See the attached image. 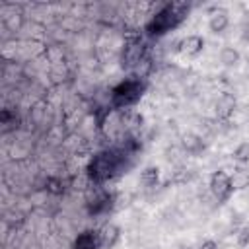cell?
I'll return each instance as SVG.
<instances>
[{"label":"cell","instance_id":"obj_10","mask_svg":"<svg viewBox=\"0 0 249 249\" xmlns=\"http://www.w3.org/2000/svg\"><path fill=\"white\" fill-rule=\"evenodd\" d=\"M181 146H183V150L189 152V154H196V152H200V150L204 148L202 138L196 136L195 132H185V134L181 136Z\"/></svg>","mask_w":249,"mask_h":249},{"label":"cell","instance_id":"obj_17","mask_svg":"<svg viewBox=\"0 0 249 249\" xmlns=\"http://www.w3.org/2000/svg\"><path fill=\"white\" fill-rule=\"evenodd\" d=\"M47 191H51L53 195H60V193L64 191V187H62V181H60V179H56V177H51V179H47Z\"/></svg>","mask_w":249,"mask_h":249},{"label":"cell","instance_id":"obj_2","mask_svg":"<svg viewBox=\"0 0 249 249\" xmlns=\"http://www.w3.org/2000/svg\"><path fill=\"white\" fill-rule=\"evenodd\" d=\"M121 163H123V154L121 152H117V150H101L89 160L86 171H88V177H89L91 183L101 185V183H105L107 179H111L119 171Z\"/></svg>","mask_w":249,"mask_h":249},{"label":"cell","instance_id":"obj_21","mask_svg":"<svg viewBox=\"0 0 249 249\" xmlns=\"http://www.w3.org/2000/svg\"><path fill=\"white\" fill-rule=\"evenodd\" d=\"M181 249H187V247H181Z\"/></svg>","mask_w":249,"mask_h":249},{"label":"cell","instance_id":"obj_8","mask_svg":"<svg viewBox=\"0 0 249 249\" xmlns=\"http://www.w3.org/2000/svg\"><path fill=\"white\" fill-rule=\"evenodd\" d=\"M119 237H121V230H119V226H115V224H105V226L99 230V243H101V247H105V249H111V247L119 241Z\"/></svg>","mask_w":249,"mask_h":249},{"label":"cell","instance_id":"obj_16","mask_svg":"<svg viewBox=\"0 0 249 249\" xmlns=\"http://www.w3.org/2000/svg\"><path fill=\"white\" fill-rule=\"evenodd\" d=\"M231 158H233L237 163H241V165L249 163V142H241V144L233 150Z\"/></svg>","mask_w":249,"mask_h":249},{"label":"cell","instance_id":"obj_12","mask_svg":"<svg viewBox=\"0 0 249 249\" xmlns=\"http://www.w3.org/2000/svg\"><path fill=\"white\" fill-rule=\"evenodd\" d=\"M230 183H231V191H241L249 187V171L243 167L235 169L233 175H230Z\"/></svg>","mask_w":249,"mask_h":249},{"label":"cell","instance_id":"obj_9","mask_svg":"<svg viewBox=\"0 0 249 249\" xmlns=\"http://www.w3.org/2000/svg\"><path fill=\"white\" fill-rule=\"evenodd\" d=\"M101 243H99V231H82L76 241H74V247L72 249H99Z\"/></svg>","mask_w":249,"mask_h":249},{"label":"cell","instance_id":"obj_1","mask_svg":"<svg viewBox=\"0 0 249 249\" xmlns=\"http://www.w3.org/2000/svg\"><path fill=\"white\" fill-rule=\"evenodd\" d=\"M189 14V4L187 2H167L163 4L146 23V33L150 37H161L167 31L175 29Z\"/></svg>","mask_w":249,"mask_h":249},{"label":"cell","instance_id":"obj_7","mask_svg":"<svg viewBox=\"0 0 249 249\" xmlns=\"http://www.w3.org/2000/svg\"><path fill=\"white\" fill-rule=\"evenodd\" d=\"M202 49H204V39L200 35H189V37L179 41V51L185 54L195 56V54L202 53Z\"/></svg>","mask_w":249,"mask_h":249},{"label":"cell","instance_id":"obj_5","mask_svg":"<svg viewBox=\"0 0 249 249\" xmlns=\"http://www.w3.org/2000/svg\"><path fill=\"white\" fill-rule=\"evenodd\" d=\"M210 193L216 196L218 202H226L231 195V183H230V175L224 169H218L210 175Z\"/></svg>","mask_w":249,"mask_h":249},{"label":"cell","instance_id":"obj_11","mask_svg":"<svg viewBox=\"0 0 249 249\" xmlns=\"http://www.w3.org/2000/svg\"><path fill=\"white\" fill-rule=\"evenodd\" d=\"M228 23H230V18H228V14H226L224 10L214 12V14L210 16V19H208V27H210L212 33H222V31L228 27Z\"/></svg>","mask_w":249,"mask_h":249},{"label":"cell","instance_id":"obj_19","mask_svg":"<svg viewBox=\"0 0 249 249\" xmlns=\"http://www.w3.org/2000/svg\"><path fill=\"white\" fill-rule=\"evenodd\" d=\"M237 245H239V247H247V245H249V226H245V228L237 233Z\"/></svg>","mask_w":249,"mask_h":249},{"label":"cell","instance_id":"obj_18","mask_svg":"<svg viewBox=\"0 0 249 249\" xmlns=\"http://www.w3.org/2000/svg\"><path fill=\"white\" fill-rule=\"evenodd\" d=\"M47 58H49V62L58 64V62H62V51L58 47H49L47 49Z\"/></svg>","mask_w":249,"mask_h":249},{"label":"cell","instance_id":"obj_3","mask_svg":"<svg viewBox=\"0 0 249 249\" xmlns=\"http://www.w3.org/2000/svg\"><path fill=\"white\" fill-rule=\"evenodd\" d=\"M146 91V80L138 76H130L117 84L111 91V103L115 109H123L128 105H134Z\"/></svg>","mask_w":249,"mask_h":249},{"label":"cell","instance_id":"obj_6","mask_svg":"<svg viewBox=\"0 0 249 249\" xmlns=\"http://www.w3.org/2000/svg\"><path fill=\"white\" fill-rule=\"evenodd\" d=\"M235 107H237V101H235L233 93H222L218 97V101H216V115L226 121V119H230L233 115Z\"/></svg>","mask_w":249,"mask_h":249},{"label":"cell","instance_id":"obj_14","mask_svg":"<svg viewBox=\"0 0 249 249\" xmlns=\"http://www.w3.org/2000/svg\"><path fill=\"white\" fill-rule=\"evenodd\" d=\"M239 53L233 49V47H224L222 51H220V62L224 64V66H235L237 62H239Z\"/></svg>","mask_w":249,"mask_h":249},{"label":"cell","instance_id":"obj_20","mask_svg":"<svg viewBox=\"0 0 249 249\" xmlns=\"http://www.w3.org/2000/svg\"><path fill=\"white\" fill-rule=\"evenodd\" d=\"M200 249H218V243H216V241H212V239H206V241H202Z\"/></svg>","mask_w":249,"mask_h":249},{"label":"cell","instance_id":"obj_13","mask_svg":"<svg viewBox=\"0 0 249 249\" xmlns=\"http://www.w3.org/2000/svg\"><path fill=\"white\" fill-rule=\"evenodd\" d=\"M140 181H142L144 187H156L158 181H160V169H158L156 165H148V167L142 171Z\"/></svg>","mask_w":249,"mask_h":249},{"label":"cell","instance_id":"obj_15","mask_svg":"<svg viewBox=\"0 0 249 249\" xmlns=\"http://www.w3.org/2000/svg\"><path fill=\"white\" fill-rule=\"evenodd\" d=\"M21 23H23L21 12H12V14L4 16V25H6L10 31H18V29L21 27Z\"/></svg>","mask_w":249,"mask_h":249},{"label":"cell","instance_id":"obj_4","mask_svg":"<svg viewBox=\"0 0 249 249\" xmlns=\"http://www.w3.org/2000/svg\"><path fill=\"white\" fill-rule=\"evenodd\" d=\"M146 58V47L144 43L140 41V37H130L126 43H124V49H123V56H121V64L123 68H136L142 60Z\"/></svg>","mask_w":249,"mask_h":249}]
</instances>
